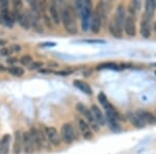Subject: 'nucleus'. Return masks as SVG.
Returning a JSON list of instances; mask_svg holds the SVG:
<instances>
[{
  "label": "nucleus",
  "mask_w": 156,
  "mask_h": 154,
  "mask_svg": "<svg viewBox=\"0 0 156 154\" xmlns=\"http://www.w3.org/2000/svg\"><path fill=\"white\" fill-rule=\"evenodd\" d=\"M9 144H11V135L5 133L0 140V154H9Z\"/></svg>",
  "instance_id": "nucleus-20"
},
{
  "label": "nucleus",
  "mask_w": 156,
  "mask_h": 154,
  "mask_svg": "<svg viewBox=\"0 0 156 154\" xmlns=\"http://www.w3.org/2000/svg\"><path fill=\"white\" fill-rule=\"evenodd\" d=\"M12 53V50L9 49V48H2L1 50H0V54L2 55V56H9Z\"/></svg>",
  "instance_id": "nucleus-30"
},
{
  "label": "nucleus",
  "mask_w": 156,
  "mask_h": 154,
  "mask_svg": "<svg viewBox=\"0 0 156 154\" xmlns=\"http://www.w3.org/2000/svg\"><path fill=\"white\" fill-rule=\"evenodd\" d=\"M9 2L7 0H1L0 1V9H9Z\"/></svg>",
  "instance_id": "nucleus-31"
},
{
  "label": "nucleus",
  "mask_w": 156,
  "mask_h": 154,
  "mask_svg": "<svg viewBox=\"0 0 156 154\" xmlns=\"http://www.w3.org/2000/svg\"><path fill=\"white\" fill-rule=\"evenodd\" d=\"M0 70H1V71H3V70H4V67H3V66H0Z\"/></svg>",
  "instance_id": "nucleus-39"
},
{
  "label": "nucleus",
  "mask_w": 156,
  "mask_h": 154,
  "mask_svg": "<svg viewBox=\"0 0 156 154\" xmlns=\"http://www.w3.org/2000/svg\"><path fill=\"white\" fill-rule=\"evenodd\" d=\"M55 43H47V44H41V46L45 47V46H54Z\"/></svg>",
  "instance_id": "nucleus-36"
},
{
  "label": "nucleus",
  "mask_w": 156,
  "mask_h": 154,
  "mask_svg": "<svg viewBox=\"0 0 156 154\" xmlns=\"http://www.w3.org/2000/svg\"><path fill=\"white\" fill-rule=\"evenodd\" d=\"M5 44V41H3V40H1V41H0V45H4Z\"/></svg>",
  "instance_id": "nucleus-38"
},
{
  "label": "nucleus",
  "mask_w": 156,
  "mask_h": 154,
  "mask_svg": "<svg viewBox=\"0 0 156 154\" xmlns=\"http://www.w3.org/2000/svg\"><path fill=\"white\" fill-rule=\"evenodd\" d=\"M83 42H87V43H105V41L103 40H84Z\"/></svg>",
  "instance_id": "nucleus-34"
},
{
  "label": "nucleus",
  "mask_w": 156,
  "mask_h": 154,
  "mask_svg": "<svg viewBox=\"0 0 156 154\" xmlns=\"http://www.w3.org/2000/svg\"><path fill=\"white\" fill-rule=\"evenodd\" d=\"M50 19L54 24H59L62 22V9L55 1L51 2L48 7Z\"/></svg>",
  "instance_id": "nucleus-7"
},
{
  "label": "nucleus",
  "mask_w": 156,
  "mask_h": 154,
  "mask_svg": "<svg viewBox=\"0 0 156 154\" xmlns=\"http://www.w3.org/2000/svg\"><path fill=\"white\" fill-rule=\"evenodd\" d=\"M155 11H156V1L155 0H148V1L145 2L144 16L152 19V17L154 16V14H155Z\"/></svg>",
  "instance_id": "nucleus-19"
},
{
  "label": "nucleus",
  "mask_w": 156,
  "mask_h": 154,
  "mask_svg": "<svg viewBox=\"0 0 156 154\" xmlns=\"http://www.w3.org/2000/svg\"><path fill=\"white\" fill-rule=\"evenodd\" d=\"M138 116L140 117L143 121L145 122V124H156V116L153 115L152 113L148 112V110H144V109H138L135 112Z\"/></svg>",
  "instance_id": "nucleus-14"
},
{
  "label": "nucleus",
  "mask_w": 156,
  "mask_h": 154,
  "mask_svg": "<svg viewBox=\"0 0 156 154\" xmlns=\"http://www.w3.org/2000/svg\"><path fill=\"white\" fill-rule=\"evenodd\" d=\"M125 19H126V11H125V6L123 4H119L117 6L115 13L110 20L109 24H108V29H109L110 34L115 38L121 39L123 37V30H124V23Z\"/></svg>",
  "instance_id": "nucleus-1"
},
{
  "label": "nucleus",
  "mask_w": 156,
  "mask_h": 154,
  "mask_svg": "<svg viewBox=\"0 0 156 154\" xmlns=\"http://www.w3.org/2000/svg\"><path fill=\"white\" fill-rule=\"evenodd\" d=\"M62 22L67 32H69L70 34H77L76 11L72 5H66L62 9Z\"/></svg>",
  "instance_id": "nucleus-3"
},
{
  "label": "nucleus",
  "mask_w": 156,
  "mask_h": 154,
  "mask_svg": "<svg viewBox=\"0 0 156 154\" xmlns=\"http://www.w3.org/2000/svg\"><path fill=\"white\" fill-rule=\"evenodd\" d=\"M78 127H79V130L81 132V135L84 140L89 141L93 138V131L92 128L90 127V125L87 124V122L84 120L83 118H79L78 119Z\"/></svg>",
  "instance_id": "nucleus-10"
},
{
  "label": "nucleus",
  "mask_w": 156,
  "mask_h": 154,
  "mask_svg": "<svg viewBox=\"0 0 156 154\" xmlns=\"http://www.w3.org/2000/svg\"><path fill=\"white\" fill-rule=\"evenodd\" d=\"M153 31H154V34H155V36H156V20L154 21V23H153Z\"/></svg>",
  "instance_id": "nucleus-37"
},
{
  "label": "nucleus",
  "mask_w": 156,
  "mask_h": 154,
  "mask_svg": "<svg viewBox=\"0 0 156 154\" xmlns=\"http://www.w3.org/2000/svg\"><path fill=\"white\" fill-rule=\"evenodd\" d=\"M124 30H125V34L128 37H134L136 34V25H135L134 17L131 16L126 17L124 23Z\"/></svg>",
  "instance_id": "nucleus-12"
},
{
  "label": "nucleus",
  "mask_w": 156,
  "mask_h": 154,
  "mask_svg": "<svg viewBox=\"0 0 156 154\" xmlns=\"http://www.w3.org/2000/svg\"><path fill=\"white\" fill-rule=\"evenodd\" d=\"M9 73L12 74V76L21 77V76H23V74H24V70H23V68H21V67H16V66H14V67H11L9 69Z\"/></svg>",
  "instance_id": "nucleus-25"
},
{
  "label": "nucleus",
  "mask_w": 156,
  "mask_h": 154,
  "mask_svg": "<svg viewBox=\"0 0 156 154\" xmlns=\"http://www.w3.org/2000/svg\"><path fill=\"white\" fill-rule=\"evenodd\" d=\"M75 11L80 17L81 20V29L83 31L90 29V17H92V3L90 1H81L78 0L75 1L74 4Z\"/></svg>",
  "instance_id": "nucleus-2"
},
{
  "label": "nucleus",
  "mask_w": 156,
  "mask_h": 154,
  "mask_svg": "<svg viewBox=\"0 0 156 154\" xmlns=\"http://www.w3.org/2000/svg\"><path fill=\"white\" fill-rule=\"evenodd\" d=\"M90 109V112H92L93 116H94L96 122L98 123V125H100V126L104 125L105 122H106V119H105L104 115H103V113L101 112V109L95 104H93Z\"/></svg>",
  "instance_id": "nucleus-15"
},
{
  "label": "nucleus",
  "mask_w": 156,
  "mask_h": 154,
  "mask_svg": "<svg viewBox=\"0 0 156 154\" xmlns=\"http://www.w3.org/2000/svg\"><path fill=\"white\" fill-rule=\"evenodd\" d=\"M151 20L152 19L148 18V17L143 15L142 21H140V36L145 38V39H149L151 37V29H152Z\"/></svg>",
  "instance_id": "nucleus-9"
},
{
  "label": "nucleus",
  "mask_w": 156,
  "mask_h": 154,
  "mask_svg": "<svg viewBox=\"0 0 156 154\" xmlns=\"http://www.w3.org/2000/svg\"><path fill=\"white\" fill-rule=\"evenodd\" d=\"M118 66L114 64V63H103V64H100L97 66L98 70H103V69H117Z\"/></svg>",
  "instance_id": "nucleus-27"
},
{
  "label": "nucleus",
  "mask_w": 156,
  "mask_h": 154,
  "mask_svg": "<svg viewBox=\"0 0 156 154\" xmlns=\"http://www.w3.org/2000/svg\"><path fill=\"white\" fill-rule=\"evenodd\" d=\"M22 133L21 131H17L15 133V141L14 146H12V151L14 154H20L23 149V142H22Z\"/></svg>",
  "instance_id": "nucleus-17"
},
{
  "label": "nucleus",
  "mask_w": 156,
  "mask_h": 154,
  "mask_svg": "<svg viewBox=\"0 0 156 154\" xmlns=\"http://www.w3.org/2000/svg\"><path fill=\"white\" fill-rule=\"evenodd\" d=\"M22 142H23V150L25 154H32L34 152L36 147H34L28 131H25L22 133Z\"/></svg>",
  "instance_id": "nucleus-11"
},
{
  "label": "nucleus",
  "mask_w": 156,
  "mask_h": 154,
  "mask_svg": "<svg viewBox=\"0 0 156 154\" xmlns=\"http://www.w3.org/2000/svg\"><path fill=\"white\" fill-rule=\"evenodd\" d=\"M76 109L83 116V119L87 122V124L90 125V127L92 128L94 131H98L99 130V125L95 120L94 116H93L92 112H90V108H87L83 103H77L76 104Z\"/></svg>",
  "instance_id": "nucleus-4"
},
{
  "label": "nucleus",
  "mask_w": 156,
  "mask_h": 154,
  "mask_svg": "<svg viewBox=\"0 0 156 154\" xmlns=\"http://www.w3.org/2000/svg\"><path fill=\"white\" fill-rule=\"evenodd\" d=\"M45 133H46L47 140L50 145L52 146H57L60 145L62 142V138H60V134L58 133V131L56 130V128L54 127H45Z\"/></svg>",
  "instance_id": "nucleus-6"
},
{
  "label": "nucleus",
  "mask_w": 156,
  "mask_h": 154,
  "mask_svg": "<svg viewBox=\"0 0 156 154\" xmlns=\"http://www.w3.org/2000/svg\"><path fill=\"white\" fill-rule=\"evenodd\" d=\"M29 134H30V138H31L32 142H34V145L36 147V150L37 149H41L42 148V145H41V142H40V138H39V131L36 127H31L29 129Z\"/></svg>",
  "instance_id": "nucleus-23"
},
{
  "label": "nucleus",
  "mask_w": 156,
  "mask_h": 154,
  "mask_svg": "<svg viewBox=\"0 0 156 154\" xmlns=\"http://www.w3.org/2000/svg\"><path fill=\"white\" fill-rule=\"evenodd\" d=\"M20 63L25 67H29L32 64V57L30 55H24V56H22L20 59Z\"/></svg>",
  "instance_id": "nucleus-28"
},
{
  "label": "nucleus",
  "mask_w": 156,
  "mask_h": 154,
  "mask_svg": "<svg viewBox=\"0 0 156 154\" xmlns=\"http://www.w3.org/2000/svg\"><path fill=\"white\" fill-rule=\"evenodd\" d=\"M153 65H154V66H156V64H153Z\"/></svg>",
  "instance_id": "nucleus-40"
},
{
  "label": "nucleus",
  "mask_w": 156,
  "mask_h": 154,
  "mask_svg": "<svg viewBox=\"0 0 156 154\" xmlns=\"http://www.w3.org/2000/svg\"><path fill=\"white\" fill-rule=\"evenodd\" d=\"M127 119L129 120V122L131 123L133 126H135V127H137V128H143L146 126L145 122L140 119V117L136 113H129L127 115Z\"/></svg>",
  "instance_id": "nucleus-18"
},
{
  "label": "nucleus",
  "mask_w": 156,
  "mask_h": 154,
  "mask_svg": "<svg viewBox=\"0 0 156 154\" xmlns=\"http://www.w3.org/2000/svg\"><path fill=\"white\" fill-rule=\"evenodd\" d=\"M98 100H99L100 104L102 105L104 109H106V108L110 105V102L107 100V98H106V96H105L104 93H100V94L98 95Z\"/></svg>",
  "instance_id": "nucleus-26"
},
{
  "label": "nucleus",
  "mask_w": 156,
  "mask_h": 154,
  "mask_svg": "<svg viewBox=\"0 0 156 154\" xmlns=\"http://www.w3.org/2000/svg\"><path fill=\"white\" fill-rule=\"evenodd\" d=\"M74 85L77 88L78 90H80L82 93H84V94L87 95H92L93 94V90L92 88L90 87V84H87V82L82 81V80H79V79H76L74 80Z\"/></svg>",
  "instance_id": "nucleus-22"
},
{
  "label": "nucleus",
  "mask_w": 156,
  "mask_h": 154,
  "mask_svg": "<svg viewBox=\"0 0 156 154\" xmlns=\"http://www.w3.org/2000/svg\"><path fill=\"white\" fill-rule=\"evenodd\" d=\"M44 21H45V23H46L47 25V27H49V28H52V23H51V19L49 18L47 15H44Z\"/></svg>",
  "instance_id": "nucleus-32"
},
{
  "label": "nucleus",
  "mask_w": 156,
  "mask_h": 154,
  "mask_svg": "<svg viewBox=\"0 0 156 154\" xmlns=\"http://www.w3.org/2000/svg\"><path fill=\"white\" fill-rule=\"evenodd\" d=\"M155 75H156V71H155Z\"/></svg>",
  "instance_id": "nucleus-41"
},
{
  "label": "nucleus",
  "mask_w": 156,
  "mask_h": 154,
  "mask_svg": "<svg viewBox=\"0 0 156 154\" xmlns=\"http://www.w3.org/2000/svg\"><path fill=\"white\" fill-rule=\"evenodd\" d=\"M15 21L16 20H15L11 11H9V9H0V24L3 25L4 27L12 28L15 24Z\"/></svg>",
  "instance_id": "nucleus-8"
},
{
  "label": "nucleus",
  "mask_w": 156,
  "mask_h": 154,
  "mask_svg": "<svg viewBox=\"0 0 156 154\" xmlns=\"http://www.w3.org/2000/svg\"><path fill=\"white\" fill-rule=\"evenodd\" d=\"M108 7H109V6H108V3H107V2H105V1L98 2L97 5H96V9H95V11L99 14L100 17H101L102 22H104L105 20H106L107 14H108V12H109Z\"/></svg>",
  "instance_id": "nucleus-16"
},
{
  "label": "nucleus",
  "mask_w": 156,
  "mask_h": 154,
  "mask_svg": "<svg viewBox=\"0 0 156 154\" xmlns=\"http://www.w3.org/2000/svg\"><path fill=\"white\" fill-rule=\"evenodd\" d=\"M140 7H142V3H140V1H131L129 3V5H128V12H129V16L131 17H135V15L137 14V12L140 9Z\"/></svg>",
  "instance_id": "nucleus-24"
},
{
  "label": "nucleus",
  "mask_w": 156,
  "mask_h": 154,
  "mask_svg": "<svg viewBox=\"0 0 156 154\" xmlns=\"http://www.w3.org/2000/svg\"><path fill=\"white\" fill-rule=\"evenodd\" d=\"M44 64L42 62H32V64L29 66V69L30 70H37L40 68H42Z\"/></svg>",
  "instance_id": "nucleus-29"
},
{
  "label": "nucleus",
  "mask_w": 156,
  "mask_h": 154,
  "mask_svg": "<svg viewBox=\"0 0 156 154\" xmlns=\"http://www.w3.org/2000/svg\"><path fill=\"white\" fill-rule=\"evenodd\" d=\"M102 19L99 16V14L94 11L92 13V17H90V29L92 30V32L94 34H98L101 29L102 26Z\"/></svg>",
  "instance_id": "nucleus-13"
},
{
  "label": "nucleus",
  "mask_w": 156,
  "mask_h": 154,
  "mask_svg": "<svg viewBox=\"0 0 156 154\" xmlns=\"http://www.w3.org/2000/svg\"><path fill=\"white\" fill-rule=\"evenodd\" d=\"M18 62V59H15V57H11V59H7V63H9V64H16V63Z\"/></svg>",
  "instance_id": "nucleus-35"
},
{
  "label": "nucleus",
  "mask_w": 156,
  "mask_h": 154,
  "mask_svg": "<svg viewBox=\"0 0 156 154\" xmlns=\"http://www.w3.org/2000/svg\"><path fill=\"white\" fill-rule=\"evenodd\" d=\"M18 22H19V24L23 27V28L29 29L30 26H31V17H30L29 11L28 12H23V14L19 17Z\"/></svg>",
  "instance_id": "nucleus-21"
},
{
  "label": "nucleus",
  "mask_w": 156,
  "mask_h": 154,
  "mask_svg": "<svg viewBox=\"0 0 156 154\" xmlns=\"http://www.w3.org/2000/svg\"><path fill=\"white\" fill-rule=\"evenodd\" d=\"M60 138L64 143L66 144H72L73 141L75 140V131L73 126L70 123H65L60 128Z\"/></svg>",
  "instance_id": "nucleus-5"
},
{
  "label": "nucleus",
  "mask_w": 156,
  "mask_h": 154,
  "mask_svg": "<svg viewBox=\"0 0 156 154\" xmlns=\"http://www.w3.org/2000/svg\"><path fill=\"white\" fill-rule=\"evenodd\" d=\"M11 50H12V51H14V52H19L20 50H21V47H20L19 45H17V44H12L11 46Z\"/></svg>",
  "instance_id": "nucleus-33"
}]
</instances>
